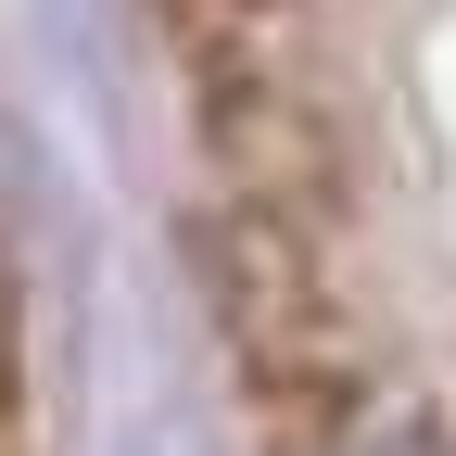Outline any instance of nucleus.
<instances>
[{
	"mask_svg": "<svg viewBox=\"0 0 456 456\" xmlns=\"http://www.w3.org/2000/svg\"><path fill=\"white\" fill-rule=\"evenodd\" d=\"M38 419H26V292H13V241H0V456H26Z\"/></svg>",
	"mask_w": 456,
	"mask_h": 456,
	"instance_id": "f257e3e1",
	"label": "nucleus"
}]
</instances>
